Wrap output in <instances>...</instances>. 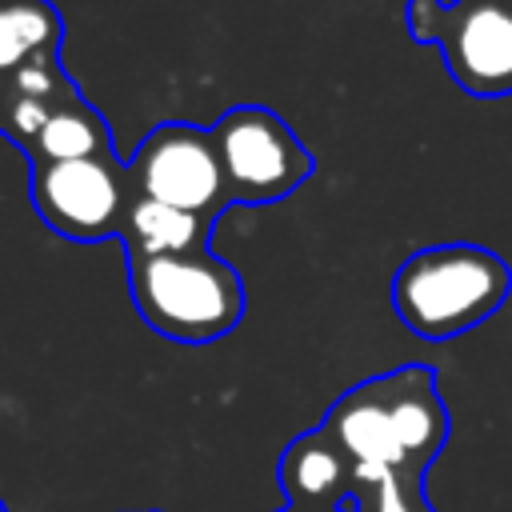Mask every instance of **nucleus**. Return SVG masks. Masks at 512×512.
<instances>
[{"label": "nucleus", "instance_id": "obj_9", "mask_svg": "<svg viewBox=\"0 0 512 512\" xmlns=\"http://www.w3.org/2000/svg\"><path fill=\"white\" fill-rule=\"evenodd\" d=\"M80 88L60 64V52H40L28 64H20L12 76L0 80V136L12 140L20 152L32 148L40 128L76 100Z\"/></svg>", "mask_w": 512, "mask_h": 512}, {"label": "nucleus", "instance_id": "obj_6", "mask_svg": "<svg viewBox=\"0 0 512 512\" xmlns=\"http://www.w3.org/2000/svg\"><path fill=\"white\" fill-rule=\"evenodd\" d=\"M36 216L64 240L96 244L120 236L132 180L128 164L112 156H84V160H36L28 176Z\"/></svg>", "mask_w": 512, "mask_h": 512}, {"label": "nucleus", "instance_id": "obj_15", "mask_svg": "<svg viewBox=\"0 0 512 512\" xmlns=\"http://www.w3.org/2000/svg\"><path fill=\"white\" fill-rule=\"evenodd\" d=\"M0 512H8V508H4V500H0Z\"/></svg>", "mask_w": 512, "mask_h": 512}, {"label": "nucleus", "instance_id": "obj_3", "mask_svg": "<svg viewBox=\"0 0 512 512\" xmlns=\"http://www.w3.org/2000/svg\"><path fill=\"white\" fill-rule=\"evenodd\" d=\"M128 292L140 320L176 344H212L244 320V280L208 252L132 256Z\"/></svg>", "mask_w": 512, "mask_h": 512}, {"label": "nucleus", "instance_id": "obj_11", "mask_svg": "<svg viewBox=\"0 0 512 512\" xmlns=\"http://www.w3.org/2000/svg\"><path fill=\"white\" fill-rule=\"evenodd\" d=\"M112 152L116 144H112L108 120L92 100L76 96L40 128V136L24 156L28 164H36V160H84V156H112Z\"/></svg>", "mask_w": 512, "mask_h": 512}, {"label": "nucleus", "instance_id": "obj_2", "mask_svg": "<svg viewBox=\"0 0 512 512\" xmlns=\"http://www.w3.org/2000/svg\"><path fill=\"white\" fill-rule=\"evenodd\" d=\"M512 292L504 256L480 244H436L412 252L392 276V312L420 340H452L492 312Z\"/></svg>", "mask_w": 512, "mask_h": 512}, {"label": "nucleus", "instance_id": "obj_1", "mask_svg": "<svg viewBox=\"0 0 512 512\" xmlns=\"http://www.w3.org/2000/svg\"><path fill=\"white\" fill-rule=\"evenodd\" d=\"M320 428L352 460L360 484L376 488L380 480L424 484L432 460L448 444L452 420L436 384V368L404 364L336 396Z\"/></svg>", "mask_w": 512, "mask_h": 512}, {"label": "nucleus", "instance_id": "obj_16", "mask_svg": "<svg viewBox=\"0 0 512 512\" xmlns=\"http://www.w3.org/2000/svg\"><path fill=\"white\" fill-rule=\"evenodd\" d=\"M148 512H156V508H148Z\"/></svg>", "mask_w": 512, "mask_h": 512}, {"label": "nucleus", "instance_id": "obj_7", "mask_svg": "<svg viewBox=\"0 0 512 512\" xmlns=\"http://www.w3.org/2000/svg\"><path fill=\"white\" fill-rule=\"evenodd\" d=\"M124 164H128L132 192L144 200L172 204V208L204 216L212 224L232 204L216 140L200 124H188V120L156 124L136 144L132 160H124Z\"/></svg>", "mask_w": 512, "mask_h": 512}, {"label": "nucleus", "instance_id": "obj_4", "mask_svg": "<svg viewBox=\"0 0 512 512\" xmlns=\"http://www.w3.org/2000/svg\"><path fill=\"white\" fill-rule=\"evenodd\" d=\"M408 32L444 52L448 76L476 100L512 96V0H408Z\"/></svg>", "mask_w": 512, "mask_h": 512}, {"label": "nucleus", "instance_id": "obj_10", "mask_svg": "<svg viewBox=\"0 0 512 512\" xmlns=\"http://www.w3.org/2000/svg\"><path fill=\"white\" fill-rule=\"evenodd\" d=\"M120 240H124V248H128V260H132V256L208 252L212 220L192 216V212H180V208L160 204V200L132 196L128 216H124V228H120Z\"/></svg>", "mask_w": 512, "mask_h": 512}, {"label": "nucleus", "instance_id": "obj_14", "mask_svg": "<svg viewBox=\"0 0 512 512\" xmlns=\"http://www.w3.org/2000/svg\"><path fill=\"white\" fill-rule=\"evenodd\" d=\"M280 512H312V508H292V504H288V508H280ZM344 512H368V492H364V504H360V508H344Z\"/></svg>", "mask_w": 512, "mask_h": 512}, {"label": "nucleus", "instance_id": "obj_13", "mask_svg": "<svg viewBox=\"0 0 512 512\" xmlns=\"http://www.w3.org/2000/svg\"><path fill=\"white\" fill-rule=\"evenodd\" d=\"M368 512H436L424 496V484H404V480H380L368 488Z\"/></svg>", "mask_w": 512, "mask_h": 512}, {"label": "nucleus", "instance_id": "obj_8", "mask_svg": "<svg viewBox=\"0 0 512 512\" xmlns=\"http://www.w3.org/2000/svg\"><path fill=\"white\" fill-rule=\"evenodd\" d=\"M276 480L292 508L312 512H344L364 504V484L352 468V460L340 452V444L316 424L312 432H300L288 440L276 464Z\"/></svg>", "mask_w": 512, "mask_h": 512}, {"label": "nucleus", "instance_id": "obj_12", "mask_svg": "<svg viewBox=\"0 0 512 512\" xmlns=\"http://www.w3.org/2000/svg\"><path fill=\"white\" fill-rule=\"evenodd\" d=\"M64 20L52 0H0V80L40 52H60Z\"/></svg>", "mask_w": 512, "mask_h": 512}, {"label": "nucleus", "instance_id": "obj_5", "mask_svg": "<svg viewBox=\"0 0 512 512\" xmlns=\"http://www.w3.org/2000/svg\"><path fill=\"white\" fill-rule=\"evenodd\" d=\"M208 132L216 140L232 204L284 200L316 172V156L300 144L288 120L264 104H236Z\"/></svg>", "mask_w": 512, "mask_h": 512}]
</instances>
